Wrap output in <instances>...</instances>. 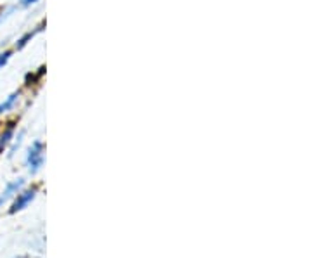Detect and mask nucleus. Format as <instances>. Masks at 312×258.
Returning <instances> with one entry per match:
<instances>
[{"label":"nucleus","mask_w":312,"mask_h":258,"mask_svg":"<svg viewBox=\"0 0 312 258\" xmlns=\"http://www.w3.org/2000/svg\"><path fill=\"white\" fill-rule=\"evenodd\" d=\"M26 163H28L32 173H37L43 167V144L40 141H35L32 144L28 156H26Z\"/></svg>","instance_id":"f257e3e1"},{"label":"nucleus","mask_w":312,"mask_h":258,"mask_svg":"<svg viewBox=\"0 0 312 258\" xmlns=\"http://www.w3.org/2000/svg\"><path fill=\"white\" fill-rule=\"evenodd\" d=\"M35 196H37V189H30V191H25V192H21V194H17V198H16L14 203H12L9 213L21 212V210L26 208L30 203H32V201L35 199Z\"/></svg>","instance_id":"f03ea898"},{"label":"nucleus","mask_w":312,"mask_h":258,"mask_svg":"<svg viewBox=\"0 0 312 258\" xmlns=\"http://www.w3.org/2000/svg\"><path fill=\"white\" fill-rule=\"evenodd\" d=\"M23 184H25L23 178H17V180L11 182V184H7L6 191H4V192H2V196H0V207H2V203H6V201H7L9 198H12V196H14V194H17V191H19L21 187H23Z\"/></svg>","instance_id":"7ed1b4c3"},{"label":"nucleus","mask_w":312,"mask_h":258,"mask_svg":"<svg viewBox=\"0 0 312 258\" xmlns=\"http://www.w3.org/2000/svg\"><path fill=\"white\" fill-rule=\"evenodd\" d=\"M12 135H14V126L11 125V126H9V128H6V132L0 135V152L6 149L7 144L12 141Z\"/></svg>","instance_id":"20e7f679"},{"label":"nucleus","mask_w":312,"mask_h":258,"mask_svg":"<svg viewBox=\"0 0 312 258\" xmlns=\"http://www.w3.org/2000/svg\"><path fill=\"white\" fill-rule=\"evenodd\" d=\"M17 97H19V92H14V94H11V95H9V97H7L6 100H4L2 104H0V113L9 111V109H11V108L16 104Z\"/></svg>","instance_id":"39448f33"},{"label":"nucleus","mask_w":312,"mask_h":258,"mask_svg":"<svg viewBox=\"0 0 312 258\" xmlns=\"http://www.w3.org/2000/svg\"><path fill=\"white\" fill-rule=\"evenodd\" d=\"M38 30H40V28H38ZM38 30H35V32H33V33H26V35H25V37H23V38H21V40H19V43H17V47H19V49H21V47H25V45H26V42H28V40H30V38H32V37H33V35H35V33H37V32H38Z\"/></svg>","instance_id":"423d86ee"},{"label":"nucleus","mask_w":312,"mask_h":258,"mask_svg":"<svg viewBox=\"0 0 312 258\" xmlns=\"http://www.w3.org/2000/svg\"><path fill=\"white\" fill-rule=\"evenodd\" d=\"M9 58H11V52H9V50H6V52H2V54H0V69H2L7 64Z\"/></svg>","instance_id":"0eeeda50"},{"label":"nucleus","mask_w":312,"mask_h":258,"mask_svg":"<svg viewBox=\"0 0 312 258\" xmlns=\"http://www.w3.org/2000/svg\"><path fill=\"white\" fill-rule=\"evenodd\" d=\"M35 2H38V0H23V6H32Z\"/></svg>","instance_id":"6e6552de"},{"label":"nucleus","mask_w":312,"mask_h":258,"mask_svg":"<svg viewBox=\"0 0 312 258\" xmlns=\"http://www.w3.org/2000/svg\"><path fill=\"white\" fill-rule=\"evenodd\" d=\"M16 258H40V256H33V255H19V256H16Z\"/></svg>","instance_id":"1a4fd4ad"}]
</instances>
